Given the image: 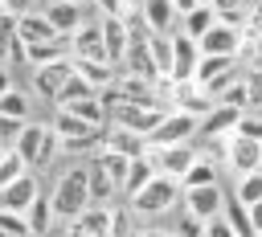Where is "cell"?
<instances>
[{"instance_id": "59", "label": "cell", "mask_w": 262, "mask_h": 237, "mask_svg": "<svg viewBox=\"0 0 262 237\" xmlns=\"http://www.w3.org/2000/svg\"><path fill=\"white\" fill-rule=\"evenodd\" d=\"M74 4H86V0H74Z\"/></svg>"}, {"instance_id": "44", "label": "cell", "mask_w": 262, "mask_h": 237, "mask_svg": "<svg viewBox=\"0 0 262 237\" xmlns=\"http://www.w3.org/2000/svg\"><path fill=\"white\" fill-rule=\"evenodd\" d=\"M12 41H16V16H4V20H0V61H8Z\"/></svg>"}, {"instance_id": "61", "label": "cell", "mask_w": 262, "mask_h": 237, "mask_svg": "<svg viewBox=\"0 0 262 237\" xmlns=\"http://www.w3.org/2000/svg\"><path fill=\"white\" fill-rule=\"evenodd\" d=\"M258 237H262V233H258Z\"/></svg>"}, {"instance_id": "23", "label": "cell", "mask_w": 262, "mask_h": 237, "mask_svg": "<svg viewBox=\"0 0 262 237\" xmlns=\"http://www.w3.org/2000/svg\"><path fill=\"white\" fill-rule=\"evenodd\" d=\"M143 25H147V33H172V25L180 20L176 16V8H172V0H143Z\"/></svg>"}, {"instance_id": "9", "label": "cell", "mask_w": 262, "mask_h": 237, "mask_svg": "<svg viewBox=\"0 0 262 237\" xmlns=\"http://www.w3.org/2000/svg\"><path fill=\"white\" fill-rule=\"evenodd\" d=\"M184 212L188 217H196V221H213V217H221V204H225V192H221V184H209V188H184Z\"/></svg>"}, {"instance_id": "3", "label": "cell", "mask_w": 262, "mask_h": 237, "mask_svg": "<svg viewBox=\"0 0 262 237\" xmlns=\"http://www.w3.org/2000/svg\"><path fill=\"white\" fill-rule=\"evenodd\" d=\"M184 196V188H180V180H172V176H151V184H143L127 204H131V212H139V217H160V212H168V208H176V200Z\"/></svg>"}, {"instance_id": "10", "label": "cell", "mask_w": 262, "mask_h": 237, "mask_svg": "<svg viewBox=\"0 0 262 237\" xmlns=\"http://www.w3.org/2000/svg\"><path fill=\"white\" fill-rule=\"evenodd\" d=\"M237 176H246V172H262V143H254V139H242V135H229V143H225V155H221Z\"/></svg>"}, {"instance_id": "30", "label": "cell", "mask_w": 262, "mask_h": 237, "mask_svg": "<svg viewBox=\"0 0 262 237\" xmlns=\"http://www.w3.org/2000/svg\"><path fill=\"white\" fill-rule=\"evenodd\" d=\"M61 110L78 114V118H82V123H90V127H106V123H111V114H106V106H102V98H98V94H94V98H78V102L61 106Z\"/></svg>"}, {"instance_id": "45", "label": "cell", "mask_w": 262, "mask_h": 237, "mask_svg": "<svg viewBox=\"0 0 262 237\" xmlns=\"http://www.w3.org/2000/svg\"><path fill=\"white\" fill-rule=\"evenodd\" d=\"M172 237H205V221H196V217H188L184 212V221L176 225V233Z\"/></svg>"}, {"instance_id": "37", "label": "cell", "mask_w": 262, "mask_h": 237, "mask_svg": "<svg viewBox=\"0 0 262 237\" xmlns=\"http://www.w3.org/2000/svg\"><path fill=\"white\" fill-rule=\"evenodd\" d=\"M94 94H98V90H94V86H86V82L74 74V78L61 86V94H57V102H53V106L61 110V106H70V102H78V98H94Z\"/></svg>"}, {"instance_id": "1", "label": "cell", "mask_w": 262, "mask_h": 237, "mask_svg": "<svg viewBox=\"0 0 262 237\" xmlns=\"http://www.w3.org/2000/svg\"><path fill=\"white\" fill-rule=\"evenodd\" d=\"M49 200H53V217H57V221H78V217L90 208L86 163H74L70 172H61L57 184H53V192H49Z\"/></svg>"}, {"instance_id": "40", "label": "cell", "mask_w": 262, "mask_h": 237, "mask_svg": "<svg viewBox=\"0 0 262 237\" xmlns=\"http://www.w3.org/2000/svg\"><path fill=\"white\" fill-rule=\"evenodd\" d=\"M217 106H233V110H250V102H246V82L237 78V82H229L221 94H217Z\"/></svg>"}, {"instance_id": "15", "label": "cell", "mask_w": 262, "mask_h": 237, "mask_svg": "<svg viewBox=\"0 0 262 237\" xmlns=\"http://www.w3.org/2000/svg\"><path fill=\"white\" fill-rule=\"evenodd\" d=\"M119 74H131V78H143V82H164L160 74H156V61H151V53H147V41H131L127 45V53H123V61H119Z\"/></svg>"}, {"instance_id": "7", "label": "cell", "mask_w": 262, "mask_h": 237, "mask_svg": "<svg viewBox=\"0 0 262 237\" xmlns=\"http://www.w3.org/2000/svg\"><path fill=\"white\" fill-rule=\"evenodd\" d=\"M196 61H201V45L188 37V33H172V74H168V82H192V74H196Z\"/></svg>"}, {"instance_id": "53", "label": "cell", "mask_w": 262, "mask_h": 237, "mask_svg": "<svg viewBox=\"0 0 262 237\" xmlns=\"http://www.w3.org/2000/svg\"><path fill=\"white\" fill-rule=\"evenodd\" d=\"M250 225H254V233H262V200L250 204Z\"/></svg>"}, {"instance_id": "20", "label": "cell", "mask_w": 262, "mask_h": 237, "mask_svg": "<svg viewBox=\"0 0 262 237\" xmlns=\"http://www.w3.org/2000/svg\"><path fill=\"white\" fill-rule=\"evenodd\" d=\"M61 57H74L70 53V37H53V41H41V45H25V61L37 69V65H53Z\"/></svg>"}, {"instance_id": "13", "label": "cell", "mask_w": 262, "mask_h": 237, "mask_svg": "<svg viewBox=\"0 0 262 237\" xmlns=\"http://www.w3.org/2000/svg\"><path fill=\"white\" fill-rule=\"evenodd\" d=\"M41 196V188H37V176L33 172H25L20 180H12L8 188H0V208L4 212H29V204Z\"/></svg>"}, {"instance_id": "58", "label": "cell", "mask_w": 262, "mask_h": 237, "mask_svg": "<svg viewBox=\"0 0 262 237\" xmlns=\"http://www.w3.org/2000/svg\"><path fill=\"white\" fill-rule=\"evenodd\" d=\"M0 237H8V233H4V229H0Z\"/></svg>"}, {"instance_id": "48", "label": "cell", "mask_w": 262, "mask_h": 237, "mask_svg": "<svg viewBox=\"0 0 262 237\" xmlns=\"http://www.w3.org/2000/svg\"><path fill=\"white\" fill-rule=\"evenodd\" d=\"M94 8H98L102 16H123V12H127V0H94Z\"/></svg>"}, {"instance_id": "8", "label": "cell", "mask_w": 262, "mask_h": 237, "mask_svg": "<svg viewBox=\"0 0 262 237\" xmlns=\"http://www.w3.org/2000/svg\"><path fill=\"white\" fill-rule=\"evenodd\" d=\"M74 78V57H61V61H53V65H37L33 69V90L45 98V102H57V94H61V86Z\"/></svg>"}, {"instance_id": "12", "label": "cell", "mask_w": 262, "mask_h": 237, "mask_svg": "<svg viewBox=\"0 0 262 237\" xmlns=\"http://www.w3.org/2000/svg\"><path fill=\"white\" fill-rule=\"evenodd\" d=\"M45 20L57 29V37H74V33L86 25V12H82V4H74V0H49V4H45Z\"/></svg>"}, {"instance_id": "14", "label": "cell", "mask_w": 262, "mask_h": 237, "mask_svg": "<svg viewBox=\"0 0 262 237\" xmlns=\"http://www.w3.org/2000/svg\"><path fill=\"white\" fill-rule=\"evenodd\" d=\"M70 53L82 61H106V45H102V29L98 20H86L74 37H70Z\"/></svg>"}, {"instance_id": "22", "label": "cell", "mask_w": 262, "mask_h": 237, "mask_svg": "<svg viewBox=\"0 0 262 237\" xmlns=\"http://www.w3.org/2000/svg\"><path fill=\"white\" fill-rule=\"evenodd\" d=\"M86 184H90V204H111L115 196H119V188L111 184V176L102 172V163L90 155L86 159Z\"/></svg>"}, {"instance_id": "18", "label": "cell", "mask_w": 262, "mask_h": 237, "mask_svg": "<svg viewBox=\"0 0 262 237\" xmlns=\"http://www.w3.org/2000/svg\"><path fill=\"white\" fill-rule=\"evenodd\" d=\"M237 118H242V110H233V106H217V102H213V110L201 118V131H196V135H205V139H225V135H233Z\"/></svg>"}, {"instance_id": "51", "label": "cell", "mask_w": 262, "mask_h": 237, "mask_svg": "<svg viewBox=\"0 0 262 237\" xmlns=\"http://www.w3.org/2000/svg\"><path fill=\"white\" fill-rule=\"evenodd\" d=\"M172 8H176V16H188L192 8H201V0H172Z\"/></svg>"}, {"instance_id": "33", "label": "cell", "mask_w": 262, "mask_h": 237, "mask_svg": "<svg viewBox=\"0 0 262 237\" xmlns=\"http://www.w3.org/2000/svg\"><path fill=\"white\" fill-rule=\"evenodd\" d=\"M229 69H237V57H205V53H201L192 82H196V86H209L213 78H221V74H229Z\"/></svg>"}, {"instance_id": "38", "label": "cell", "mask_w": 262, "mask_h": 237, "mask_svg": "<svg viewBox=\"0 0 262 237\" xmlns=\"http://www.w3.org/2000/svg\"><path fill=\"white\" fill-rule=\"evenodd\" d=\"M25 172H29V163H25V159L8 147V151H4V159H0V188H8L12 180H20Z\"/></svg>"}, {"instance_id": "27", "label": "cell", "mask_w": 262, "mask_h": 237, "mask_svg": "<svg viewBox=\"0 0 262 237\" xmlns=\"http://www.w3.org/2000/svg\"><path fill=\"white\" fill-rule=\"evenodd\" d=\"M221 217H225V225H229L237 237H258V233H254V225H250V208H246L237 196H225V204H221Z\"/></svg>"}, {"instance_id": "17", "label": "cell", "mask_w": 262, "mask_h": 237, "mask_svg": "<svg viewBox=\"0 0 262 237\" xmlns=\"http://www.w3.org/2000/svg\"><path fill=\"white\" fill-rule=\"evenodd\" d=\"M102 147H106V151H119V155H127V159H139V155H147V139H143V135H135V131H123V127H111V123H106Z\"/></svg>"}, {"instance_id": "60", "label": "cell", "mask_w": 262, "mask_h": 237, "mask_svg": "<svg viewBox=\"0 0 262 237\" xmlns=\"http://www.w3.org/2000/svg\"><path fill=\"white\" fill-rule=\"evenodd\" d=\"M201 4H209V0H201Z\"/></svg>"}, {"instance_id": "16", "label": "cell", "mask_w": 262, "mask_h": 237, "mask_svg": "<svg viewBox=\"0 0 262 237\" xmlns=\"http://www.w3.org/2000/svg\"><path fill=\"white\" fill-rule=\"evenodd\" d=\"M98 29H102L106 61L119 69V61H123V53H127V45H131V37H127V25H123V16H98Z\"/></svg>"}, {"instance_id": "41", "label": "cell", "mask_w": 262, "mask_h": 237, "mask_svg": "<svg viewBox=\"0 0 262 237\" xmlns=\"http://www.w3.org/2000/svg\"><path fill=\"white\" fill-rule=\"evenodd\" d=\"M242 82H246V102L250 110H262V69H242Z\"/></svg>"}, {"instance_id": "26", "label": "cell", "mask_w": 262, "mask_h": 237, "mask_svg": "<svg viewBox=\"0 0 262 237\" xmlns=\"http://www.w3.org/2000/svg\"><path fill=\"white\" fill-rule=\"evenodd\" d=\"M74 225H78L86 237H111V204H90Z\"/></svg>"}, {"instance_id": "29", "label": "cell", "mask_w": 262, "mask_h": 237, "mask_svg": "<svg viewBox=\"0 0 262 237\" xmlns=\"http://www.w3.org/2000/svg\"><path fill=\"white\" fill-rule=\"evenodd\" d=\"M147 53L156 61V74L168 78L172 74V33H147Z\"/></svg>"}, {"instance_id": "34", "label": "cell", "mask_w": 262, "mask_h": 237, "mask_svg": "<svg viewBox=\"0 0 262 237\" xmlns=\"http://www.w3.org/2000/svg\"><path fill=\"white\" fill-rule=\"evenodd\" d=\"M94 159L102 163V172L111 176V184H115V188H119V196H123V184H127V168H131V159H127V155H119V151H106V147H102V151H94Z\"/></svg>"}, {"instance_id": "55", "label": "cell", "mask_w": 262, "mask_h": 237, "mask_svg": "<svg viewBox=\"0 0 262 237\" xmlns=\"http://www.w3.org/2000/svg\"><path fill=\"white\" fill-rule=\"evenodd\" d=\"M8 86H12V82H8V69H0V94H4Z\"/></svg>"}, {"instance_id": "24", "label": "cell", "mask_w": 262, "mask_h": 237, "mask_svg": "<svg viewBox=\"0 0 262 237\" xmlns=\"http://www.w3.org/2000/svg\"><path fill=\"white\" fill-rule=\"evenodd\" d=\"M209 184H221V168H217V159H213V155H196V159H192V168L184 172L180 188H209Z\"/></svg>"}, {"instance_id": "32", "label": "cell", "mask_w": 262, "mask_h": 237, "mask_svg": "<svg viewBox=\"0 0 262 237\" xmlns=\"http://www.w3.org/2000/svg\"><path fill=\"white\" fill-rule=\"evenodd\" d=\"M213 25H217V12H213L209 4H201V8H192L188 16H180V33H188L192 41H201V37H205V33H209Z\"/></svg>"}, {"instance_id": "21", "label": "cell", "mask_w": 262, "mask_h": 237, "mask_svg": "<svg viewBox=\"0 0 262 237\" xmlns=\"http://www.w3.org/2000/svg\"><path fill=\"white\" fill-rule=\"evenodd\" d=\"M74 74H78L86 86H94V90H106V86H115V78H119V69H115L111 61H82V57H74Z\"/></svg>"}, {"instance_id": "39", "label": "cell", "mask_w": 262, "mask_h": 237, "mask_svg": "<svg viewBox=\"0 0 262 237\" xmlns=\"http://www.w3.org/2000/svg\"><path fill=\"white\" fill-rule=\"evenodd\" d=\"M233 135H242V139H254V143H262V110H242V118H237Z\"/></svg>"}, {"instance_id": "28", "label": "cell", "mask_w": 262, "mask_h": 237, "mask_svg": "<svg viewBox=\"0 0 262 237\" xmlns=\"http://www.w3.org/2000/svg\"><path fill=\"white\" fill-rule=\"evenodd\" d=\"M0 114H4V118H16V123H29V114H33V98H29L25 90L8 86V90L0 94Z\"/></svg>"}, {"instance_id": "36", "label": "cell", "mask_w": 262, "mask_h": 237, "mask_svg": "<svg viewBox=\"0 0 262 237\" xmlns=\"http://www.w3.org/2000/svg\"><path fill=\"white\" fill-rule=\"evenodd\" d=\"M233 196H237L246 208H250V204H258V200H262V172H246V176H237Z\"/></svg>"}, {"instance_id": "49", "label": "cell", "mask_w": 262, "mask_h": 237, "mask_svg": "<svg viewBox=\"0 0 262 237\" xmlns=\"http://www.w3.org/2000/svg\"><path fill=\"white\" fill-rule=\"evenodd\" d=\"M8 61H16V65H29V61H25V41H20V37L12 41V49H8Z\"/></svg>"}, {"instance_id": "52", "label": "cell", "mask_w": 262, "mask_h": 237, "mask_svg": "<svg viewBox=\"0 0 262 237\" xmlns=\"http://www.w3.org/2000/svg\"><path fill=\"white\" fill-rule=\"evenodd\" d=\"M53 237H86V233H82V229H78L74 221H66L61 229H53Z\"/></svg>"}, {"instance_id": "35", "label": "cell", "mask_w": 262, "mask_h": 237, "mask_svg": "<svg viewBox=\"0 0 262 237\" xmlns=\"http://www.w3.org/2000/svg\"><path fill=\"white\" fill-rule=\"evenodd\" d=\"M151 176H156V163L147 159V155H139V159H131V168H127V184H123V196L131 200L143 184H151Z\"/></svg>"}, {"instance_id": "31", "label": "cell", "mask_w": 262, "mask_h": 237, "mask_svg": "<svg viewBox=\"0 0 262 237\" xmlns=\"http://www.w3.org/2000/svg\"><path fill=\"white\" fill-rule=\"evenodd\" d=\"M49 127L57 131V139H61V143H66V139H86V135H94V131H98V127L82 123V118H78V114H70V110H57Z\"/></svg>"}, {"instance_id": "19", "label": "cell", "mask_w": 262, "mask_h": 237, "mask_svg": "<svg viewBox=\"0 0 262 237\" xmlns=\"http://www.w3.org/2000/svg\"><path fill=\"white\" fill-rule=\"evenodd\" d=\"M16 37L25 45H41V41H53L57 29L45 20V12H25V16H16Z\"/></svg>"}, {"instance_id": "25", "label": "cell", "mask_w": 262, "mask_h": 237, "mask_svg": "<svg viewBox=\"0 0 262 237\" xmlns=\"http://www.w3.org/2000/svg\"><path fill=\"white\" fill-rule=\"evenodd\" d=\"M25 221H29V233L33 237H45V233H53V200L49 196H37L33 204H29V212H25Z\"/></svg>"}, {"instance_id": "47", "label": "cell", "mask_w": 262, "mask_h": 237, "mask_svg": "<svg viewBox=\"0 0 262 237\" xmlns=\"http://www.w3.org/2000/svg\"><path fill=\"white\" fill-rule=\"evenodd\" d=\"M205 237H237V233L225 225V217H213V221H205Z\"/></svg>"}, {"instance_id": "6", "label": "cell", "mask_w": 262, "mask_h": 237, "mask_svg": "<svg viewBox=\"0 0 262 237\" xmlns=\"http://www.w3.org/2000/svg\"><path fill=\"white\" fill-rule=\"evenodd\" d=\"M201 151H192V143H176V147H147V159L156 163L160 176H172V180H184V172L192 168Z\"/></svg>"}, {"instance_id": "43", "label": "cell", "mask_w": 262, "mask_h": 237, "mask_svg": "<svg viewBox=\"0 0 262 237\" xmlns=\"http://www.w3.org/2000/svg\"><path fill=\"white\" fill-rule=\"evenodd\" d=\"M127 233H131V208L111 204V237H127Z\"/></svg>"}, {"instance_id": "57", "label": "cell", "mask_w": 262, "mask_h": 237, "mask_svg": "<svg viewBox=\"0 0 262 237\" xmlns=\"http://www.w3.org/2000/svg\"><path fill=\"white\" fill-rule=\"evenodd\" d=\"M4 151H8V147H4V143H0V159H4Z\"/></svg>"}, {"instance_id": "11", "label": "cell", "mask_w": 262, "mask_h": 237, "mask_svg": "<svg viewBox=\"0 0 262 237\" xmlns=\"http://www.w3.org/2000/svg\"><path fill=\"white\" fill-rule=\"evenodd\" d=\"M196 45H201V53H205V57H237V49H242V29H233V25H221V20H217V25H213Z\"/></svg>"}, {"instance_id": "2", "label": "cell", "mask_w": 262, "mask_h": 237, "mask_svg": "<svg viewBox=\"0 0 262 237\" xmlns=\"http://www.w3.org/2000/svg\"><path fill=\"white\" fill-rule=\"evenodd\" d=\"M12 151L29 163V172L33 168H49V159L61 151V139H57V131L49 127V123H25L20 127V135L12 139Z\"/></svg>"}, {"instance_id": "4", "label": "cell", "mask_w": 262, "mask_h": 237, "mask_svg": "<svg viewBox=\"0 0 262 237\" xmlns=\"http://www.w3.org/2000/svg\"><path fill=\"white\" fill-rule=\"evenodd\" d=\"M201 131V118L196 114H184V110H168L160 118V127L147 135V147H176V143H192V135Z\"/></svg>"}, {"instance_id": "46", "label": "cell", "mask_w": 262, "mask_h": 237, "mask_svg": "<svg viewBox=\"0 0 262 237\" xmlns=\"http://www.w3.org/2000/svg\"><path fill=\"white\" fill-rule=\"evenodd\" d=\"M20 127H25V123H16V118H4V114H0V143L8 147V143L20 135Z\"/></svg>"}, {"instance_id": "5", "label": "cell", "mask_w": 262, "mask_h": 237, "mask_svg": "<svg viewBox=\"0 0 262 237\" xmlns=\"http://www.w3.org/2000/svg\"><path fill=\"white\" fill-rule=\"evenodd\" d=\"M164 114H168L164 106H131V102H119V106L111 110V127H123V131H135V135L147 139V135L160 127Z\"/></svg>"}, {"instance_id": "54", "label": "cell", "mask_w": 262, "mask_h": 237, "mask_svg": "<svg viewBox=\"0 0 262 237\" xmlns=\"http://www.w3.org/2000/svg\"><path fill=\"white\" fill-rule=\"evenodd\" d=\"M135 237H172V233H168V229H139Z\"/></svg>"}, {"instance_id": "56", "label": "cell", "mask_w": 262, "mask_h": 237, "mask_svg": "<svg viewBox=\"0 0 262 237\" xmlns=\"http://www.w3.org/2000/svg\"><path fill=\"white\" fill-rule=\"evenodd\" d=\"M4 16H12V12H8V4H4V0H0V20H4Z\"/></svg>"}, {"instance_id": "50", "label": "cell", "mask_w": 262, "mask_h": 237, "mask_svg": "<svg viewBox=\"0 0 262 237\" xmlns=\"http://www.w3.org/2000/svg\"><path fill=\"white\" fill-rule=\"evenodd\" d=\"M8 4V12L12 16H25V12H33V0H4Z\"/></svg>"}, {"instance_id": "42", "label": "cell", "mask_w": 262, "mask_h": 237, "mask_svg": "<svg viewBox=\"0 0 262 237\" xmlns=\"http://www.w3.org/2000/svg\"><path fill=\"white\" fill-rule=\"evenodd\" d=\"M0 229H4L8 237H33V233H29L25 212H4V208H0Z\"/></svg>"}]
</instances>
